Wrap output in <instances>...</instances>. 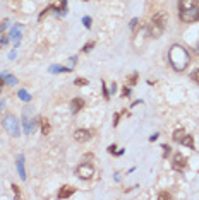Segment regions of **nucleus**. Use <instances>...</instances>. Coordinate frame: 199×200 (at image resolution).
Masks as SVG:
<instances>
[{
    "mask_svg": "<svg viewBox=\"0 0 199 200\" xmlns=\"http://www.w3.org/2000/svg\"><path fill=\"white\" fill-rule=\"evenodd\" d=\"M93 48H94V43H93V41H89V43H88V45H84V46H82V51H84V53H86V51L93 50Z\"/></svg>",
    "mask_w": 199,
    "mask_h": 200,
    "instance_id": "obj_15",
    "label": "nucleus"
},
{
    "mask_svg": "<svg viewBox=\"0 0 199 200\" xmlns=\"http://www.w3.org/2000/svg\"><path fill=\"white\" fill-rule=\"evenodd\" d=\"M4 84H5V79H4V75H2V77H0V87H2Z\"/></svg>",
    "mask_w": 199,
    "mask_h": 200,
    "instance_id": "obj_31",
    "label": "nucleus"
},
{
    "mask_svg": "<svg viewBox=\"0 0 199 200\" xmlns=\"http://www.w3.org/2000/svg\"><path fill=\"white\" fill-rule=\"evenodd\" d=\"M129 94H130V89L127 87V86H125V87H124V91H122V96L125 98V96H129Z\"/></svg>",
    "mask_w": 199,
    "mask_h": 200,
    "instance_id": "obj_22",
    "label": "nucleus"
},
{
    "mask_svg": "<svg viewBox=\"0 0 199 200\" xmlns=\"http://www.w3.org/2000/svg\"><path fill=\"white\" fill-rule=\"evenodd\" d=\"M7 28V21H4V22H0V31L2 29H5Z\"/></svg>",
    "mask_w": 199,
    "mask_h": 200,
    "instance_id": "obj_25",
    "label": "nucleus"
},
{
    "mask_svg": "<svg viewBox=\"0 0 199 200\" xmlns=\"http://www.w3.org/2000/svg\"><path fill=\"white\" fill-rule=\"evenodd\" d=\"M0 41H2V45H7V43H9V38H5V36H4Z\"/></svg>",
    "mask_w": 199,
    "mask_h": 200,
    "instance_id": "obj_28",
    "label": "nucleus"
},
{
    "mask_svg": "<svg viewBox=\"0 0 199 200\" xmlns=\"http://www.w3.org/2000/svg\"><path fill=\"white\" fill-rule=\"evenodd\" d=\"M185 164H187V159H185V156H182L180 152H177L175 156H173V162H172V166L175 168L177 171H182L185 168Z\"/></svg>",
    "mask_w": 199,
    "mask_h": 200,
    "instance_id": "obj_6",
    "label": "nucleus"
},
{
    "mask_svg": "<svg viewBox=\"0 0 199 200\" xmlns=\"http://www.w3.org/2000/svg\"><path fill=\"white\" fill-rule=\"evenodd\" d=\"M179 17L182 22H196V21H199V5L192 4L189 7L179 9Z\"/></svg>",
    "mask_w": 199,
    "mask_h": 200,
    "instance_id": "obj_3",
    "label": "nucleus"
},
{
    "mask_svg": "<svg viewBox=\"0 0 199 200\" xmlns=\"http://www.w3.org/2000/svg\"><path fill=\"white\" fill-rule=\"evenodd\" d=\"M70 106H72V113H77V111L84 106V99H82V98H74L72 103H70Z\"/></svg>",
    "mask_w": 199,
    "mask_h": 200,
    "instance_id": "obj_10",
    "label": "nucleus"
},
{
    "mask_svg": "<svg viewBox=\"0 0 199 200\" xmlns=\"http://www.w3.org/2000/svg\"><path fill=\"white\" fill-rule=\"evenodd\" d=\"M76 174L79 178H82V180H91L93 174H94V168H93L91 162H82V164H79L76 168Z\"/></svg>",
    "mask_w": 199,
    "mask_h": 200,
    "instance_id": "obj_5",
    "label": "nucleus"
},
{
    "mask_svg": "<svg viewBox=\"0 0 199 200\" xmlns=\"http://www.w3.org/2000/svg\"><path fill=\"white\" fill-rule=\"evenodd\" d=\"M161 147H163V150H165V154H167V152H170V147H168V145H161Z\"/></svg>",
    "mask_w": 199,
    "mask_h": 200,
    "instance_id": "obj_30",
    "label": "nucleus"
},
{
    "mask_svg": "<svg viewBox=\"0 0 199 200\" xmlns=\"http://www.w3.org/2000/svg\"><path fill=\"white\" fill-rule=\"evenodd\" d=\"M136 26H137V19H132V22H130V28H132V29H134V28H136Z\"/></svg>",
    "mask_w": 199,
    "mask_h": 200,
    "instance_id": "obj_26",
    "label": "nucleus"
},
{
    "mask_svg": "<svg viewBox=\"0 0 199 200\" xmlns=\"http://www.w3.org/2000/svg\"><path fill=\"white\" fill-rule=\"evenodd\" d=\"M189 53L185 48H182L180 45H173L172 50L168 51V62L175 70H184L189 65Z\"/></svg>",
    "mask_w": 199,
    "mask_h": 200,
    "instance_id": "obj_1",
    "label": "nucleus"
},
{
    "mask_svg": "<svg viewBox=\"0 0 199 200\" xmlns=\"http://www.w3.org/2000/svg\"><path fill=\"white\" fill-rule=\"evenodd\" d=\"M88 84V79H77L76 80V86H86Z\"/></svg>",
    "mask_w": 199,
    "mask_h": 200,
    "instance_id": "obj_20",
    "label": "nucleus"
},
{
    "mask_svg": "<svg viewBox=\"0 0 199 200\" xmlns=\"http://www.w3.org/2000/svg\"><path fill=\"white\" fill-rule=\"evenodd\" d=\"M136 82H137V74H132V75L129 77V84H130V86H134Z\"/></svg>",
    "mask_w": 199,
    "mask_h": 200,
    "instance_id": "obj_18",
    "label": "nucleus"
},
{
    "mask_svg": "<svg viewBox=\"0 0 199 200\" xmlns=\"http://www.w3.org/2000/svg\"><path fill=\"white\" fill-rule=\"evenodd\" d=\"M19 98H21L22 101H29V99H31V96L26 92V91H19Z\"/></svg>",
    "mask_w": 199,
    "mask_h": 200,
    "instance_id": "obj_14",
    "label": "nucleus"
},
{
    "mask_svg": "<svg viewBox=\"0 0 199 200\" xmlns=\"http://www.w3.org/2000/svg\"><path fill=\"white\" fill-rule=\"evenodd\" d=\"M12 38H14V40H17L19 41V38H21V33L17 29H14V33H12Z\"/></svg>",
    "mask_w": 199,
    "mask_h": 200,
    "instance_id": "obj_21",
    "label": "nucleus"
},
{
    "mask_svg": "<svg viewBox=\"0 0 199 200\" xmlns=\"http://www.w3.org/2000/svg\"><path fill=\"white\" fill-rule=\"evenodd\" d=\"M158 139V133H155V135H151V137H149V140H151V142H153V140H156Z\"/></svg>",
    "mask_w": 199,
    "mask_h": 200,
    "instance_id": "obj_29",
    "label": "nucleus"
},
{
    "mask_svg": "<svg viewBox=\"0 0 199 200\" xmlns=\"http://www.w3.org/2000/svg\"><path fill=\"white\" fill-rule=\"evenodd\" d=\"M0 91H2V87H0Z\"/></svg>",
    "mask_w": 199,
    "mask_h": 200,
    "instance_id": "obj_34",
    "label": "nucleus"
},
{
    "mask_svg": "<svg viewBox=\"0 0 199 200\" xmlns=\"http://www.w3.org/2000/svg\"><path fill=\"white\" fill-rule=\"evenodd\" d=\"M180 144H182V145H185V147H189V149H192V147H194V142H192V137H190V135H187V133L184 135V139L180 140Z\"/></svg>",
    "mask_w": 199,
    "mask_h": 200,
    "instance_id": "obj_12",
    "label": "nucleus"
},
{
    "mask_svg": "<svg viewBox=\"0 0 199 200\" xmlns=\"http://www.w3.org/2000/svg\"><path fill=\"white\" fill-rule=\"evenodd\" d=\"M17 171H19V176L22 180H26V170H24V156L21 154L17 157Z\"/></svg>",
    "mask_w": 199,
    "mask_h": 200,
    "instance_id": "obj_9",
    "label": "nucleus"
},
{
    "mask_svg": "<svg viewBox=\"0 0 199 200\" xmlns=\"http://www.w3.org/2000/svg\"><path fill=\"white\" fill-rule=\"evenodd\" d=\"M82 159H84V162H89V159H93V154H91V152H89V154H86Z\"/></svg>",
    "mask_w": 199,
    "mask_h": 200,
    "instance_id": "obj_23",
    "label": "nucleus"
},
{
    "mask_svg": "<svg viewBox=\"0 0 199 200\" xmlns=\"http://www.w3.org/2000/svg\"><path fill=\"white\" fill-rule=\"evenodd\" d=\"M74 139H76V142H88L91 139V132L86 128H79L74 133Z\"/></svg>",
    "mask_w": 199,
    "mask_h": 200,
    "instance_id": "obj_7",
    "label": "nucleus"
},
{
    "mask_svg": "<svg viewBox=\"0 0 199 200\" xmlns=\"http://www.w3.org/2000/svg\"><path fill=\"white\" fill-rule=\"evenodd\" d=\"M190 79L194 80V82H198V84H199V69L196 70V72H192V75H190Z\"/></svg>",
    "mask_w": 199,
    "mask_h": 200,
    "instance_id": "obj_17",
    "label": "nucleus"
},
{
    "mask_svg": "<svg viewBox=\"0 0 199 200\" xmlns=\"http://www.w3.org/2000/svg\"><path fill=\"white\" fill-rule=\"evenodd\" d=\"M74 193V187H70V185H64L62 188L59 190V199H67Z\"/></svg>",
    "mask_w": 199,
    "mask_h": 200,
    "instance_id": "obj_8",
    "label": "nucleus"
},
{
    "mask_svg": "<svg viewBox=\"0 0 199 200\" xmlns=\"http://www.w3.org/2000/svg\"><path fill=\"white\" fill-rule=\"evenodd\" d=\"M82 22H84V26H86L88 29H89V28H91V17H88V16H86V17L82 19Z\"/></svg>",
    "mask_w": 199,
    "mask_h": 200,
    "instance_id": "obj_19",
    "label": "nucleus"
},
{
    "mask_svg": "<svg viewBox=\"0 0 199 200\" xmlns=\"http://www.w3.org/2000/svg\"><path fill=\"white\" fill-rule=\"evenodd\" d=\"M2 106H4V103H0V111H2Z\"/></svg>",
    "mask_w": 199,
    "mask_h": 200,
    "instance_id": "obj_32",
    "label": "nucleus"
},
{
    "mask_svg": "<svg viewBox=\"0 0 199 200\" xmlns=\"http://www.w3.org/2000/svg\"><path fill=\"white\" fill-rule=\"evenodd\" d=\"M0 46H2V41H0Z\"/></svg>",
    "mask_w": 199,
    "mask_h": 200,
    "instance_id": "obj_33",
    "label": "nucleus"
},
{
    "mask_svg": "<svg viewBox=\"0 0 199 200\" xmlns=\"http://www.w3.org/2000/svg\"><path fill=\"white\" fill-rule=\"evenodd\" d=\"M50 130H52V127H50V121L47 118H41V133L43 135H48Z\"/></svg>",
    "mask_w": 199,
    "mask_h": 200,
    "instance_id": "obj_11",
    "label": "nucleus"
},
{
    "mask_svg": "<svg viewBox=\"0 0 199 200\" xmlns=\"http://www.w3.org/2000/svg\"><path fill=\"white\" fill-rule=\"evenodd\" d=\"M115 147H117V145H115V144H112V145L108 147V152H115Z\"/></svg>",
    "mask_w": 199,
    "mask_h": 200,
    "instance_id": "obj_27",
    "label": "nucleus"
},
{
    "mask_svg": "<svg viewBox=\"0 0 199 200\" xmlns=\"http://www.w3.org/2000/svg\"><path fill=\"white\" fill-rule=\"evenodd\" d=\"M158 199H161V200H168V199H172V195H170L168 191H161L158 195Z\"/></svg>",
    "mask_w": 199,
    "mask_h": 200,
    "instance_id": "obj_16",
    "label": "nucleus"
},
{
    "mask_svg": "<svg viewBox=\"0 0 199 200\" xmlns=\"http://www.w3.org/2000/svg\"><path fill=\"white\" fill-rule=\"evenodd\" d=\"M12 190H14V193L19 197V187H17V185H12Z\"/></svg>",
    "mask_w": 199,
    "mask_h": 200,
    "instance_id": "obj_24",
    "label": "nucleus"
},
{
    "mask_svg": "<svg viewBox=\"0 0 199 200\" xmlns=\"http://www.w3.org/2000/svg\"><path fill=\"white\" fill-rule=\"evenodd\" d=\"M2 125H4V130H7L12 137L19 135V121H17L16 116H5Z\"/></svg>",
    "mask_w": 199,
    "mask_h": 200,
    "instance_id": "obj_4",
    "label": "nucleus"
},
{
    "mask_svg": "<svg viewBox=\"0 0 199 200\" xmlns=\"http://www.w3.org/2000/svg\"><path fill=\"white\" fill-rule=\"evenodd\" d=\"M184 135H185L184 128H179V130H175V132H173V140H175V142H180V140L184 139Z\"/></svg>",
    "mask_w": 199,
    "mask_h": 200,
    "instance_id": "obj_13",
    "label": "nucleus"
},
{
    "mask_svg": "<svg viewBox=\"0 0 199 200\" xmlns=\"http://www.w3.org/2000/svg\"><path fill=\"white\" fill-rule=\"evenodd\" d=\"M165 24H167V14L165 12L155 14L153 19H151V24H149V28H148L149 36L151 38H160L163 34V31H165Z\"/></svg>",
    "mask_w": 199,
    "mask_h": 200,
    "instance_id": "obj_2",
    "label": "nucleus"
}]
</instances>
